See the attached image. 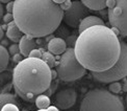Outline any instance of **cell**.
<instances>
[{
	"label": "cell",
	"instance_id": "cell-2",
	"mask_svg": "<svg viewBox=\"0 0 127 111\" xmlns=\"http://www.w3.org/2000/svg\"><path fill=\"white\" fill-rule=\"evenodd\" d=\"M14 21L21 31L31 38H44L59 28L64 10L53 0H16Z\"/></svg>",
	"mask_w": 127,
	"mask_h": 111
},
{
	"label": "cell",
	"instance_id": "cell-13",
	"mask_svg": "<svg viewBox=\"0 0 127 111\" xmlns=\"http://www.w3.org/2000/svg\"><path fill=\"white\" fill-rule=\"evenodd\" d=\"M5 35H6L7 39L9 41H12L13 43H19L21 38L24 36V34L21 31V29L17 26V24L15 23V21L7 24V29L5 31Z\"/></svg>",
	"mask_w": 127,
	"mask_h": 111
},
{
	"label": "cell",
	"instance_id": "cell-8",
	"mask_svg": "<svg viewBox=\"0 0 127 111\" xmlns=\"http://www.w3.org/2000/svg\"><path fill=\"white\" fill-rule=\"evenodd\" d=\"M89 16L88 7L82 1H72L71 7L64 12V21L65 23L73 28H78L81 21Z\"/></svg>",
	"mask_w": 127,
	"mask_h": 111
},
{
	"label": "cell",
	"instance_id": "cell-11",
	"mask_svg": "<svg viewBox=\"0 0 127 111\" xmlns=\"http://www.w3.org/2000/svg\"><path fill=\"white\" fill-rule=\"evenodd\" d=\"M36 46H38V44H36V42L34 41L33 38L24 35L19 42L20 54L22 55L24 58H28L30 52L33 49H36Z\"/></svg>",
	"mask_w": 127,
	"mask_h": 111
},
{
	"label": "cell",
	"instance_id": "cell-29",
	"mask_svg": "<svg viewBox=\"0 0 127 111\" xmlns=\"http://www.w3.org/2000/svg\"><path fill=\"white\" fill-rule=\"evenodd\" d=\"M41 111H60V110L57 107H55L54 105H51V106L49 108H47L46 110H41Z\"/></svg>",
	"mask_w": 127,
	"mask_h": 111
},
{
	"label": "cell",
	"instance_id": "cell-33",
	"mask_svg": "<svg viewBox=\"0 0 127 111\" xmlns=\"http://www.w3.org/2000/svg\"><path fill=\"white\" fill-rule=\"evenodd\" d=\"M126 105H127V96H126Z\"/></svg>",
	"mask_w": 127,
	"mask_h": 111
},
{
	"label": "cell",
	"instance_id": "cell-26",
	"mask_svg": "<svg viewBox=\"0 0 127 111\" xmlns=\"http://www.w3.org/2000/svg\"><path fill=\"white\" fill-rule=\"evenodd\" d=\"M24 59H25V58H24L22 55H21V54H17V55H15V56L13 57V62L19 64V63H20L21 61H23Z\"/></svg>",
	"mask_w": 127,
	"mask_h": 111
},
{
	"label": "cell",
	"instance_id": "cell-6",
	"mask_svg": "<svg viewBox=\"0 0 127 111\" xmlns=\"http://www.w3.org/2000/svg\"><path fill=\"white\" fill-rule=\"evenodd\" d=\"M92 77L99 83L119 82L127 77V43L121 41V55L110 69L103 72H92Z\"/></svg>",
	"mask_w": 127,
	"mask_h": 111
},
{
	"label": "cell",
	"instance_id": "cell-21",
	"mask_svg": "<svg viewBox=\"0 0 127 111\" xmlns=\"http://www.w3.org/2000/svg\"><path fill=\"white\" fill-rule=\"evenodd\" d=\"M76 41H77V37L76 36H69L68 38L66 39V43H67V46H69V48H73V46L75 47V44H76Z\"/></svg>",
	"mask_w": 127,
	"mask_h": 111
},
{
	"label": "cell",
	"instance_id": "cell-16",
	"mask_svg": "<svg viewBox=\"0 0 127 111\" xmlns=\"http://www.w3.org/2000/svg\"><path fill=\"white\" fill-rule=\"evenodd\" d=\"M7 104H15L18 106V101H17V97L13 93H0V110H1L5 105Z\"/></svg>",
	"mask_w": 127,
	"mask_h": 111
},
{
	"label": "cell",
	"instance_id": "cell-1",
	"mask_svg": "<svg viewBox=\"0 0 127 111\" xmlns=\"http://www.w3.org/2000/svg\"><path fill=\"white\" fill-rule=\"evenodd\" d=\"M79 63L91 72L110 69L121 55V41L106 25L93 26L77 37L74 47Z\"/></svg>",
	"mask_w": 127,
	"mask_h": 111
},
{
	"label": "cell",
	"instance_id": "cell-15",
	"mask_svg": "<svg viewBox=\"0 0 127 111\" xmlns=\"http://www.w3.org/2000/svg\"><path fill=\"white\" fill-rule=\"evenodd\" d=\"M9 63V54L6 47L0 44V72L4 71L7 68Z\"/></svg>",
	"mask_w": 127,
	"mask_h": 111
},
{
	"label": "cell",
	"instance_id": "cell-30",
	"mask_svg": "<svg viewBox=\"0 0 127 111\" xmlns=\"http://www.w3.org/2000/svg\"><path fill=\"white\" fill-rule=\"evenodd\" d=\"M3 16H4V7L1 4V2H0V20L3 18Z\"/></svg>",
	"mask_w": 127,
	"mask_h": 111
},
{
	"label": "cell",
	"instance_id": "cell-9",
	"mask_svg": "<svg viewBox=\"0 0 127 111\" xmlns=\"http://www.w3.org/2000/svg\"><path fill=\"white\" fill-rule=\"evenodd\" d=\"M77 101V92L75 88L67 87L61 89L60 91H56L52 97V102L54 106L59 109L66 110L70 109L75 105Z\"/></svg>",
	"mask_w": 127,
	"mask_h": 111
},
{
	"label": "cell",
	"instance_id": "cell-25",
	"mask_svg": "<svg viewBox=\"0 0 127 111\" xmlns=\"http://www.w3.org/2000/svg\"><path fill=\"white\" fill-rule=\"evenodd\" d=\"M71 4H72V1H70V0H64V2L62 3V5H60V6L62 7V9L64 12H65V10H67L71 7Z\"/></svg>",
	"mask_w": 127,
	"mask_h": 111
},
{
	"label": "cell",
	"instance_id": "cell-24",
	"mask_svg": "<svg viewBox=\"0 0 127 111\" xmlns=\"http://www.w3.org/2000/svg\"><path fill=\"white\" fill-rule=\"evenodd\" d=\"M3 21H4V23L5 24H9L10 22H13L14 21V16H13V14H9V13H6V14H4V16H3Z\"/></svg>",
	"mask_w": 127,
	"mask_h": 111
},
{
	"label": "cell",
	"instance_id": "cell-23",
	"mask_svg": "<svg viewBox=\"0 0 127 111\" xmlns=\"http://www.w3.org/2000/svg\"><path fill=\"white\" fill-rule=\"evenodd\" d=\"M0 111H20V110H19L17 105H15V104H7V105H5V106Z\"/></svg>",
	"mask_w": 127,
	"mask_h": 111
},
{
	"label": "cell",
	"instance_id": "cell-4",
	"mask_svg": "<svg viewBox=\"0 0 127 111\" xmlns=\"http://www.w3.org/2000/svg\"><path fill=\"white\" fill-rule=\"evenodd\" d=\"M80 111H125L123 99L105 88H94L86 93Z\"/></svg>",
	"mask_w": 127,
	"mask_h": 111
},
{
	"label": "cell",
	"instance_id": "cell-22",
	"mask_svg": "<svg viewBox=\"0 0 127 111\" xmlns=\"http://www.w3.org/2000/svg\"><path fill=\"white\" fill-rule=\"evenodd\" d=\"M42 57H43V51L36 48V49H33L32 51L30 52L28 58H33V59H42Z\"/></svg>",
	"mask_w": 127,
	"mask_h": 111
},
{
	"label": "cell",
	"instance_id": "cell-10",
	"mask_svg": "<svg viewBox=\"0 0 127 111\" xmlns=\"http://www.w3.org/2000/svg\"><path fill=\"white\" fill-rule=\"evenodd\" d=\"M48 51L51 52L54 56H62L64 52H66L68 49V46L66 43V40L60 37H53L48 41V45H47Z\"/></svg>",
	"mask_w": 127,
	"mask_h": 111
},
{
	"label": "cell",
	"instance_id": "cell-19",
	"mask_svg": "<svg viewBox=\"0 0 127 111\" xmlns=\"http://www.w3.org/2000/svg\"><path fill=\"white\" fill-rule=\"evenodd\" d=\"M108 90L112 92V93H115V94H118L122 91V84L119 83V82H113L109 84L108 86Z\"/></svg>",
	"mask_w": 127,
	"mask_h": 111
},
{
	"label": "cell",
	"instance_id": "cell-27",
	"mask_svg": "<svg viewBox=\"0 0 127 111\" xmlns=\"http://www.w3.org/2000/svg\"><path fill=\"white\" fill-rule=\"evenodd\" d=\"M5 9H6V13L13 14V10H14V1H9V3L6 4V6H5Z\"/></svg>",
	"mask_w": 127,
	"mask_h": 111
},
{
	"label": "cell",
	"instance_id": "cell-28",
	"mask_svg": "<svg viewBox=\"0 0 127 111\" xmlns=\"http://www.w3.org/2000/svg\"><path fill=\"white\" fill-rule=\"evenodd\" d=\"M116 4H117V0H107L106 1V7L113 8V7L116 6Z\"/></svg>",
	"mask_w": 127,
	"mask_h": 111
},
{
	"label": "cell",
	"instance_id": "cell-7",
	"mask_svg": "<svg viewBox=\"0 0 127 111\" xmlns=\"http://www.w3.org/2000/svg\"><path fill=\"white\" fill-rule=\"evenodd\" d=\"M107 18L116 35L127 37V0H117L116 6L107 9Z\"/></svg>",
	"mask_w": 127,
	"mask_h": 111
},
{
	"label": "cell",
	"instance_id": "cell-18",
	"mask_svg": "<svg viewBox=\"0 0 127 111\" xmlns=\"http://www.w3.org/2000/svg\"><path fill=\"white\" fill-rule=\"evenodd\" d=\"M42 60H43L47 65H48L51 69H53L54 67L57 66V62L56 58L54 57V55H52L51 52H49L48 50L47 51H43V57H42Z\"/></svg>",
	"mask_w": 127,
	"mask_h": 111
},
{
	"label": "cell",
	"instance_id": "cell-3",
	"mask_svg": "<svg viewBox=\"0 0 127 111\" xmlns=\"http://www.w3.org/2000/svg\"><path fill=\"white\" fill-rule=\"evenodd\" d=\"M51 68L42 59L25 58L13 70V86L18 96L33 103L51 86Z\"/></svg>",
	"mask_w": 127,
	"mask_h": 111
},
{
	"label": "cell",
	"instance_id": "cell-12",
	"mask_svg": "<svg viewBox=\"0 0 127 111\" xmlns=\"http://www.w3.org/2000/svg\"><path fill=\"white\" fill-rule=\"evenodd\" d=\"M97 25H105L104 21L100 17H98V16H94V15L88 16V17L84 18L80 22V24H79L78 33L81 34L82 31H84L86 29H88L90 27H93V26H97Z\"/></svg>",
	"mask_w": 127,
	"mask_h": 111
},
{
	"label": "cell",
	"instance_id": "cell-32",
	"mask_svg": "<svg viewBox=\"0 0 127 111\" xmlns=\"http://www.w3.org/2000/svg\"><path fill=\"white\" fill-rule=\"evenodd\" d=\"M3 36H4V30H3V28H2V26L0 25V41L2 40Z\"/></svg>",
	"mask_w": 127,
	"mask_h": 111
},
{
	"label": "cell",
	"instance_id": "cell-34",
	"mask_svg": "<svg viewBox=\"0 0 127 111\" xmlns=\"http://www.w3.org/2000/svg\"><path fill=\"white\" fill-rule=\"evenodd\" d=\"M36 111H41V110H36Z\"/></svg>",
	"mask_w": 127,
	"mask_h": 111
},
{
	"label": "cell",
	"instance_id": "cell-14",
	"mask_svg": "<svg viewBox=\"0 0 127 111\" xmlns=\"http://www.w3.org/2000/svg\"><path fill=\"white\" fill-rule=\"evenodd\" d=\"M82 3L91 10H102L106 7L105 0H82Z\"/></svg>",
	"mask_w": 127,
	"mask_h": 111
},
{
	"label": "cell",
	"instance_id": "cell-31",
	"mask_svg": "<svg viewBox=\"0 0 127 111\" xmlns=\"http://www.w3.org/2000/svg\"><path fill=\"white\" fill-rule=\"evenodd\" d=\"M51 77H52V80H54L55 78H57V72L55 69H51Z\"/></svg>",
	"mask_w": 127,
	"mask_h": 111
},
{
	"label": "cell",
	"instance_id": "cell-5",
	"mask_svg": "<svg viewBox=\"0 0 127 111\" xmlns=\"http://www.w3.org/2000/svg\"><path fill=\"white\" fill-rule=\"evenodd\" d=\"M55 70L59 79L64 82H74L87 75V69L77 60L74 48L69 47L60 57Z\"/></svg>",
	"mask_w": 127,
	"mask_h": 111
},
{
	"label": "cell",
	"instance_id": "cell-17",
	"mask_svg": "<svg viewBox=\"0 0 127 111\" xmlns=\"http://www.w3.org/2000/svg\"><path fill=\"white\" fill-rule=\"evenodd\" d=\"M34 104L39 110H46L47 108L51 106V100L46 94H41V96H39L35 99Z\"/></svg>",
	"mask_w": 127,
	"mask_h": 111
},
{
	"label": "cell",
	"instance_id": "cell-20",
	"mask_svg": "<svg viewBox=\"0 0 127 111\" xmlns=\"http://www.w3.org/2000/svg\"><path fill=\"white\" fill-rule=\"evenodd\" d=\"M8 54L9 56H15L17 54H20V48H19V43H13L8 46Z\"/></svg>",
	"mask_w": 127,
	"mask_h": 111
}]
</instances>
